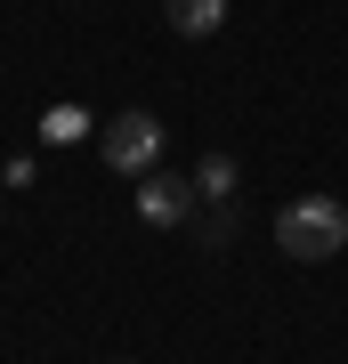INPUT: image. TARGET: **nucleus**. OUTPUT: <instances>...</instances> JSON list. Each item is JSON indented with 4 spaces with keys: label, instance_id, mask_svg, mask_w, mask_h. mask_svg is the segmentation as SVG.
<instances>
[{
    "label": "nucleus",
    "instance_id": "423d86ee",
    "mask_svg": "<svg viewBox=\"0 0 348 364\" xmlns=\"http://www.w3.org/2000/svg\"><path fill=\"white\" fill-rule=\"evenodd\" d=\"M194 195H203V203H227V195H235V154H211V162H203V186H194Z\"/></svg>",
    "mask_w": 348,
    "mask_h": 364
},
{
    "label": "nucleus",
    "instance_id": "20e7f679",
    "mask_svg": "<svg viewBox=\"0 0 348 364\" xmlns=\"http://www.w3.org/2000/svg\"><path fill=\"white\" fill-rule=\"evenodd\" d=\"M162 9H170V25H179L186 41H203V33L227 25V0H162Z\"/></svg>",
    "mask_w": 348,
    "mask_h": 364
},
{
    "label": "nucleus",
    "instance_id": "7ed1b4c3",
    "mask_svg": "<svg viewBox=\"0 0 348 364\" xmlns=\"http://www.w3.org/2000/svg\"><path fill=\"white\" fill-rule=\"evenodd\" d=\"M138 219H146V227H186V219H194V178H162V170H146V178H138Z\"/></svg>",
    "mask_w": 348,
    "mask_h": 364
},
{
    "label": "nucleus",
    "instance_id": "f257e3e1",
    "mask_svg": "<svg viewBox=\"0 0 348 364\" xmlns=\"http://www.w3.org/2000/svg\"><path fill=\"white\" fill-rule=\"evenodd\" d=\"M275 251L284 259H332V251H348V203L332 195H300L275 210Z\"/></svg>",
    "mask_w": 348,
    "mask_h": 364
},
{
    "label": "nucleus",
    "instance_id": "f03ea898",
    "mask_svg": "<svg viewBox=\"0 0 348 364\" xmlns=\"http://www.w3.org/2000/svg\"><path fill=\"white\" fill-rule=\"evenodd\" d=\"M97 154H105V170H122V178H146V170L162 162V122L130 105V114L97 122Z\"/></svg>",
    "mask_w": 348,
    "mask_h": 364
},
{
    "label": "nucleus",
    "instance_id": "39448f33",
    "mask_svg": "<svg viewBox=\"0 0 348 364\" xmlns=\"http://www.w3.org/2000/svg\"><path fill=\"white\" fill-rule=\"evenodd\" d=\"M81 130H90V114H81V105H49V114H41V138H49V146H73Z\"/></svg>",
    "mask_w": 348,
    "mask_h": 364
}]
</instances>
